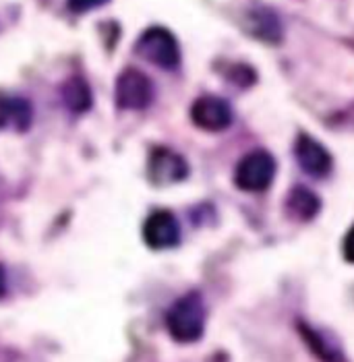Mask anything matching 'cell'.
<instances>
[{
  "instance_id": "obj_1",
  "label": "cell",
  "mask_w": 354,
  "mask_h": 362,
  "mask_svg": "<svg viewBox=\"0 0 354 362\" xmlns=\"http://www.w3.org/2000/svg\"><path fill=\"white\" fill-rule=\"evenodd\" d=\"M166 327L181 344L197 341L205 329V307L197 292L178 298L166 315Z\"/></svg>"
},
{
  "instance_id": "obj_2",
  "label": "cell",
  "mask_w": 354,
  "mask_h": 362,
  "mask_svg": "<svg viewBox=\"0 0 354 362\" xmlns=\"http://www.w3.org/2000/svg\"><path fill=\"white\" fill-rule=\"evenodd\" d=\"M137 54L145 58L147 62L172 71L181 64V48L176 37L164 28L145 29L135 46Z\"/></svg>"
},
{
  "instance_id": "obj_3",
  "label": "cell",
  "mask_w": 354,
  "mask_h": 362,
  "mask_svg": "<svg viewBox=\"0 0 354 362\" xmlns=\"http://www.w3.org/2000/svg\"><path fill=\"white\" fill-rule=\"evenodd\" d=\"M275 160L268 151H251L234 170V185L245 193H261L272 185Z\"/></svg>"
},
{
  "instance_id": "obj_4",
  "label": "cell",
  "mask_w": 354,
  "mask_h": 362,
  "mask_svg": "<svg viewBox=\"0 0 354 362\" xmlns=\"http://www.w3.org/2000/svg\"><path fill=\"white\" fill-rule=\"evenodd\" d=\"M114 100L120 110H143L154 100V83L139 69H125L116 79Z\"/></svg>"
},
{
  "instance_id": "obj_5",
  "label": "cell",
  "mask_w": 354,
  "mask_h": 362,
  "mask_svg": "<svg viewBox=\"0 0 354 362\" xmlns=\"http://www.w3.org/2000/svg\"><path fill=\"white\" fill-rule=\"evenodd\" d=\"M191 120L195 127L207 133H218L230 127L232 122V108L226 100L216 95L197 98L191 106Z\"/></svg>"
},
{
  "instance_id": "obj_6",
  "label": "cell",
  "mask_w": 354,
  "mask_h": 362,
  "mask_svg": "<svg viewBox=\"0 0 354 362\" xmlns=\"http://www.w3.org/2000/svg\"><path fill=\"white\" fill-rule=\"evenodd\" d=\"M143 240L149 249H156V251L176 247L181 243V226L174 218V214L160 209L147 216V220L143 223Z\"/></svg>"
},
{
  "instance_id": "obj_7",
  "label": "cell",
  "mask_w": 354,
  "mask_h": 362,
  "mask_svg": "<svg viewBox=\"0 0 354 362\" xmlns=\"http://www.w3.org/2000/svg\"><path fill=\"white\" fill-rule=\"evenodd\" d=\"M147 170H149L152 182L160 185V187L181 182L189 174V166H187L185 158L170 151V149H166V147H158V149L152 151Z\"/></svg>"
},
{
  "instance_id": "obj_8",
  "label": "cell",
  "mask_w": 354,
  "mask_h": 362,
  "mask_svg": "<svg viewBox=\"0 0 354 362\" xmlns=\"http://www.w3.org/2000/svg\"><path fill=\"white\" fill-rule=\"evenodd\" d=\"M295 153H297L299 166L307 174H311L315 178H324V176L329 174V170H331V156H329V151L317 139H313L309 135H300L299 139H297Z\"/></svg>"
},
{
  "instance_id": "obj_9",
  "label": "cell",
  "mask_w": 354,
  "mask_h": 362,
  "mask_svg": "<svg viewBox=\"0 0 354 362\" xmlns=\"http://www.w3.org/2000/svg\"><path fill=\"white\" fill-rule=\"evenodd\" d=\"M321 201L311 189L307 187H295L290 191V195L286 199V209L292 218H297L300 222H309L319 214Z\"/></svg>"
},
{
  "instance_id": "obj_10",
  "label": "cell",
  "mask_w": 354,
  "mask_h": 362,
  "mask_svg": "<svg viewBox=\"0 0 354 362\" xmlns=\"http://www.w3.org/2000/svg\"><path fill=\"white\" fill-rule=\"evenodd\" d=\"M62 104L75 114H83L91 108V89L83 77H71L60 87Z\"/></svg>"
},
{
  "instance_id": "obj_11",
  "label": "cell",
  "mask_w": 354,
  "mask_h": 362,
  "mask_svg": "<svg viewBox=\"0 0 354 362\" xmlns=\"http://www.w3.org/2000/svg\"><path fill=\"white\" fill-rule=\"evenodd\" d=\"M251 25H253V33H255L257 37L268 40V42H278L280 35H282L278 19L273 17L272 13H268V11H257V13H253Z\"/></svg>"
},
{
  "instance_id": "obj_12",
  "label": "cell",
  "mask_w": 354,
  "mask_h": 362,
  "mask_svg": "<svg viewBox=\"0 0 354 362\" xmlns=\"http://www.w3.org/2000/svg\"><path fill=\"white\" fill-rule=\"evenodd\" d=\"M300 334H302V337L307 339V344L311 346V350L321 358V361L326 362H336V354H333V350L327 346L326 341L319 337V335L315 334L311 327H307V325H300Z\"/></svg>"
},
{
  "instance_id": "obj_13",
  "label": "cell",
  "mask_w": 354,
  "mask_h": 362,
  "mask_svg": "<svg viewBox=\"0 0 354 362\" xmlns=\"http://www.w3.org/2000/svg\"><path fill=\"white\" fill-rule=\"evenodd\" d=\"M108 2L110 0H67V4L73 13H89L98 6L108 4Z\"/></svg>"
},
{
  "instance_id": "obj_14",
  "label": "cell",
  "mask_w": 354,
  "mask_h": 362,
  "mask_svg": "<svg viewBox=\"0 0 354 362\" xmlns=\"http://www.w3.org/2000/svg\"><path fill=\"white\" fill-rule=\"evenodd\" d=\"M11 116H13V98L0 93V131L11 127Z\"/></svg>"
},
{
  "instance_id": "obj_15",
  "label": "cell",
  "mask_w": 354,
  "mask_h": 362,
  "mask_svg": "<svg viewBox=\"0 0 354 362\" xmlns=\"http://www.w3.org/2000/svg\"><path fill=\"white\" fill-rule=\"evenodd\" d=\"M344 257H346V261L354 263V226L348 230V234L344 238Z\"/></svg>"
},
{
  "instance_id": "obj_16",
  "label": "cell",
  "mask_w": 354,
  "mask_h": 362,
  "mask_svg": "<svg viewBox=\"0 0 354 362\" xmlns=\"http://www.w3.org/2000/svg\"><path fill=\"white\" fill-rule=\"evenodd\" d=\"M6 292V276H4V267L0 265V296Z\"/></svg>"
}]
</instances>
